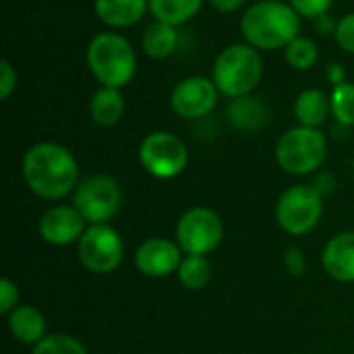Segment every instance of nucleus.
I'll use <instances>...</instances> for the list:
<instances>
[{"label":"nucleus","mask_w":354,"mask_h":354,"mask_svg":"<svg viewBox=\"0 0 354 354\" xmlns=\"http://www.w3.org/2000/svg\"><path fill=\"white\" fill-rule=\"evenodd\" d=\"M21 174L27 189L46 201H60L75 193L81 170L75 153L56 141L29 145L21 160Z\"/></svg>","instance_id":"1"},{"label":"nucleus","mask_w":354,"mask_h":354,"mask_svg":"<svg viewBox=\"0 0 354 354\" xmlns=\"http://www.w3.org/2000/svg\"><path fill=\"white\" fill-rule=\"evenodd\" d=\"M301 15L282 0H257L241 17V33L259 52L284 50L301 35Z\"/></svg>","instance_id":"2"},{"label":"nucleus","mask_w":354,"mask_h":354,"mask_svg":"<svg viewBox=\"0 0 354 354\" xmlns=\"http://www.w3.org/2000/svg\"><path fill=\"white\" fill-rule=\"evenodd\" d=\"M85 62L91 77L104 85L122 89L137 75V52L118 31H100L85 50Z\"/></svg>","instance_id":"3"},{"label":"nucleus","mask_w":354,"mask_h":354,"mask_svg":"<svg viewBox=\"0 0 354 354\" xmlns=\"http://www.w3.org/2000/svg\"><path fill=\"white\" fill-rule=\"evenodd\" d=\"M263 56L247 41L226 46L214 60L212 79L218 91L230 100L249 95L263 79Z\"/></svg>","instance_id":"4"},{"label":"nucleus","mask_w":354,"mask_h":354,"mask_svg":"<svg viewBox=\"0 0 354 354\" xmlns=\"http://www.w3.org/2000/svg\"><path fill=\"white\" fill-rule=\"evenodd\" d=\"M274 158L276 164L292 176L315 174L328 158V137L322 129L297 124L280 135Z\"/></svg>","instance_id":"5"},{"label":"nucleus","mask_w":354,"mask_h":354,"mask_svg":"<svg viewBox=\"0 0 354 354\" xmlns=\"http://www.w3.org/2000/svg\"><path fill=\"white\" fill-rule=\"evenodd\" d=\"M120 183L108 172H91L83 176L73 193V205L87 224H110L122 207Z\"/></svg>","instance_id":"6"},{"label":"nucleus","mask_w":354,"mask_h":354,"mask_svg":"<svg viewBox=\"0 0 354 354\" xmlns=\"http://www.w3.org/2000/svg\"><path fill=\"white\" fill-rule=\"evenodd\" d=\"M324 218V197L305 183L292 185L276 201V222L288 236H305Z\"/></svg>","instance_id":"7"},{"label":"nucleus","mask_w":354,"mask_h":354,"mask_svg":"<svg viewBox=\"0 0 354 354\" xmlns=\"http://www.w3.org/2000/svg\"><path fill=\"white\" fill-rule=\"evenodd\" d=\"M141 168L160 180H172L180 176L189 166L187 143L170 131H151L139 143Z\"/></svg>","instance_id":"8"},{"label":"nucleus","mask_w":354,"mask_h":354,"mask_svg":"<svg viewBox=\"0 0 354 354\" xmlns=\"http://www.w3.org/2000/svg\"><path fill=\"white\" fill-rule=\"evenodd\" d=\"M224 239V222L220 214L207 205H195L187 209L174 228V241L180 245L185 255L214 253Z\"/></svg>","instance_id":"9"},{"label":"nucleus","mask_w":354,"mask_h":354,"mask_svg":"<svg viewBox=\"0 0 354 354\" xmlns=\"http://www.w3.org/2000/svg\"><path fill=\"white\" fill-rule=\"evenodd\" d=\"M77 259L87 272L108 276L124 259V241L110 224H89L77 243Z\"/></svg>","instance_id":"10"},{"label":"nucleus","mask_w":354,"mask_h":354,"mask_svg":"<svg viewBox=\"0 0 354 354\" xmlns=\"http://www.w3.org/2000/svg\"><path fill=\"white\" fill-rule=\"evenodd\" d=\"M220 91L212 77L189 75L180 79L170 91V108L183 120H201L218 106Z\"/></svg>","instance_id":"11"},{"label":"nucleus","mask_w":354,"mask_h":354,"mask_svg":"<svg viewBox=\"0 0 354 354\" xmlns=\"http://www.w3.org/2000/svg\"><path fill=\"white\" fill-rule=\"evenodd\" d=\"M135 268L145 278H168L178 272L183 263V249L176 241L166 236H149L135 251Z\"/></svg>","instance_id":"12"},{"label":"nucleus","mask_w":354,"mask_h":354,"mask_svg":"<svg viewBox=\"0 0 354 354\" xmlns=\"http://www.w3.org/2000/svg\"><path fill=\"white\" fill-rule=\"evenodd\" d=\"M87 226V220L79 214V209L73 203H58L41 214L37 222V232L41 241L52 247H68L79 243Z\"/></svg>","instance_id":"13"},{"label":"nucleus","mask_w":354,"mask_h":354,"mask_svg":"<svg viewBox=\"0 0 354 354\" xmlns=\"http://www.w3.org/2000/svg\"><path fill=\"white\" fill-rule=\"evenodd\" d=\"M324 272L342 284H354V232L334 234L322 251Z\"/></svg>","instance_id":"14"},{"label":"nucleus","mask_w":354,"mask_h":354,"mask_svg":"<svg viewBox=\"0 0 354 354\" xmlns=\"http://www.w3.org/2000/svg\"><path fill=\"white\" fill-rule=\"evenodd\" d=\"M147 10L149 0H93L95 17L112 31L137 25Z\"/></svg>","instance_id":"15"},{"label":"nucleus","mask_w":354,"mask_h":354,"mask_svg":"<svg viewBox=\"0 0 354 354\" xmlns=\"http://www.w3.org/2000/svg\"><path fill=\"white\" fill-rule=\"evenodd\" d=\"M226 120L239 133H259L270 120V110L266 102L249 93L230 100L226 106Z\"/></svg>","instance_id":"16"},{"label":"nucleus","mask_w":354,"mask_h":354,"mask_svg":"<svg viewBox=\"0 0 354 354\" xmlns=\"http://www.w3.org/2000/svg\"><path fill=\"white\" fill-rule=\"evenodd\" d=\"M10 336L27 346H35L48 336V322L33 305H19L6 315Z\"/></svg>","instance_id":"17"},{"label":"nucleus","mask_w":354,"mask_h":354,"mask_svg":"<svg viewBox=\"0 0 354 354\" xmlns=\"http://www.w3.org/2000/svg\"><path fill=\"white\" fill-rule=\"evenodd\" d=\"M292 112L299 124L311 127V129H322L326 120L332 116V104L330 95L317 87L303 89L292 104Z\"/></svg>","instance_id":"18"},{"label":"nucleus","mask_w":354,"mask_h":354,"mask_svg":"<svg viewBox=\"0 0 354 354\" xmlns=\"http://www.w3.org/2000/svg\"><path fill=\"white\" fill-rule=\"evenodd\" d=\"M127 104L120 89L100 85L89 97V116L102 129L116 127L124 116Z\"/></svg>","instance_id":"19"},{"label":"nucleus","mask_w":354,"mask_h":354,"mask_svg":"<svg viewBox=\"0 0 354 354\" xmlns=\"http://www.w3.org/2000/svg\"><path fill=\"white\" fill-rule=\"evenodd\" d=\"M178 39L180 37H178L176 27H172L168 23H162V21H153L143 29L141 50L151 60H166L176 52Z\"/></svg>","instance_id":"20"},{"label":"nucleus","mask_w":354,"mask_h":354,"mask_svg":"<svg viewBox=\"0 0 354 354\" xmlns=\"http://www.w3.org/2000/svg\"><path fill=\"white\" fill-rule=\"evenodd\" d=\"M207 0H149V15L153 21L180 27L195 19Z\"/></svg>","instance_id":"21"},{"label":"nucleus","mask_w":354,"mask_h":354,"mask_svg":"<svg viewBox=\"0 0 354 354\" xmlns=\"http://www.w3.org/2000/svg\"><path fill=\"white\" fill-rule=\"evenodd\" d=\"M176 278L183 284V288H187L191 292L203 290L214 278L212 261L203 255H185L178 272H176Z\"/></svg>","instance_id":"22"},{"label":"nucleus","mask_w":354,"mask_h":354,"mask_svg":"<svg viewBox=\"0 0 354 354\" xmlns=\"http://www.w3.org/2000/svg\"><path fill=\"white\" fill-rule=\"evenodd\" d=\"M284 60L292 71H309L319 60V48L311 37L299 35L284 48Z\"/></svg>","instance_id":"23"},{"label":"nucleus","mask_w":354,"mask_h":354,"mask_svg":"<svg viewBox=\"0 0 354 354\" xmlns=\"http://www.w3.org/2000/svg\"><path fill=\"white\" fill-rule=\"evenodd\" d=\"M330 104H332V118L340 124L351 129L354 127V83L346 81L342 85L332 87L330 93Z\"/></svg>","instance_id":"24"},{"label":"nucleus","mask_w":354,"mask_h":354,"mask_svg":"<svg viewBox=\"0 0 354 354\" xmlns=\"http://www.w3.org/2000/svg\"><path fill=\"white\" fill-rule=\"evenodd\" d=\"M31 354H89L85 344L71 334H48L41 342H37Z\"/></svg>","instance_id":"25"},{"label":"nucleus","mask_w":354,"mask_h":354,"mask_svg":"<svg viewBox=\"0 0 354 354\" xmlns=\"http://www.w3.org/2000/svg\"><path fill=\"white\" fill-rule=\"evenodd\" d=\"M288 2L301 15V19H311V21L330 12L334 4V0H288Z\"/></svg>","instance_id":"26"},{"label":"nucleus","mask_w":354,"mask_h":354,"mask_svg":"<svg viewBox=\"0 0 354 354\" xmlns=\"http://www.w3.org/2000/svg\"><path fill=\"white\" fill-rule=\"evenodd\" d=\"M334 39L340 50H344L346 54H354V10L338 21Z\"/></svg>","instance_id":"27"},{"label":"nucleus","mask_w":354,"mask_h":354,"mask_svg":"<svg viewBox=\"0 0 354 354\" xmlns=\"http://www.w3.org/2000/svg\"><path fill=\"white\" fill-rule=\"evenodd\" d=\"M19 87V75L17 68L10 64V60H2L0 62V100H8Z\"/></svg>","instance_id":"28"},{"label":"nucleus","mask_w":354,"mask_h":354,"mask_svg":"<svg viewBox=\"0 0 354 354\" xmlns=\"http://www.w3.org/2000/svg\"><path fill=\"white\" fill-rule=\"evenodd\" d=\"M15 307H19V286L10 278L0 280V313L8 315Z\"/></svg>","instance_id":"29"},{"label":"nucleus","mask_w":354,"mask_h":354,"mask_svg":"<svg viewBox=\"0 0 354 354\" xmlns=\"http://www.w3.org/2000/svg\"><path fill=\"white\" fill-rule=\"evenodd\" d=\"M284 268L290 276H305L307 272V257L299 247H288L284 251Z\"/></svg>","instance_id":"30"},{"label":"nucleus","mask_w":354,"mask_h":354,"mask_svg":"<svg viewBox=\"0 0 354 354\" xmlns=\"http://www.w3.org/2000/svg\"><path fill=\"white\" fill-rule=\"evenodd\" d=\"M311 187L326 199L328 195H332L336 191V176L332 172H315Z\"/></svg>","instance_id":"31"},{"label":"nucleus","mask_w":354,"mask_h":354,"mask_svg":"<svg viewBox=\"0 0 354 354\" xmlns=\"http://www.w3.org/2000/svg\"><path fill=\"white\" fill-rule=\"evenodd\" d=\"M326 79H328V83L332 87L346 83V68H344V64L342 62H330L326 66Z\"/></svg>","instance_id":"32"},{"label":"nucleus","mask_w":354,"mask_h":354,"mask_svg":"<svg viewBox=\"0 0 354 354\" xmlns=\"http://www.w3.org/2000/svg\"><path fill=\"white\" fill-rule=\"evenodd\" d=\"M207 4H209L212 8H216L218 12L230 15V12L241 10V8L247 4V0H207Z\"/></svg>","instance_id":"33"},{"label":"nucleus","mask_w":354,"mask_h":354,"mask_svg":"<svg viewBox=\"0 0 354 354\" xmlns=\"http://www.w3.org/2000/svg\"><path fill=\"white\" fill-rule=\"evenodd\" d=\"M313 23H315V27H317V31H319L322 35H334V33H336V27H338V21H336L330 12L317 17Z\"/></svg>","instance_id":"34"}]
</instances>
